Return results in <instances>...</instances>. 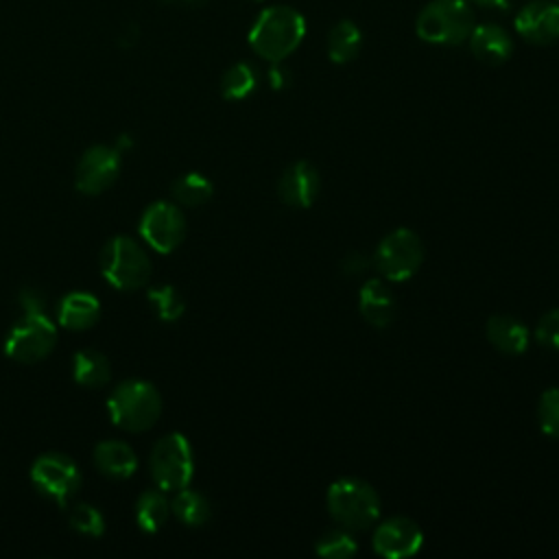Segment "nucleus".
I'll list each match as a JSON object with an SVG mask.
<instances>
[{
  "instance_id": "obj_1",
  "label": "nucleus",
  "mask_w": 559,
  "mask_h": 559,
  "mask_svg": "<svg viewBox=\"0 0 559 559\" xmlns=\"http://www.w3.org/2000/svg\"><path fill=\"white\" fill-rule=\"evenodd\" d=\"M306 35V20L290 7L264 9L249 31V46L269 63L293 55Z\"/></svg>"
},
{
  "instance_id": "obj_2",
  "label": "nucleus",
  "mask_w": 559,
  "mask_h": 559,
  "mask_svg": "<svg viewBox=\"0 0 559 559\" xmlns=\"http://www.w3.org/2000/svg\"><path fill=\"white\" fill-rule=\"evenodd\" d=\"M325 507L330 518L352 533L367 531L380 518V496L362 478H336L325 491Z\"/></svg>"
},
{
  "instance_id": "obj_3",
  "label": "nucleus",
  "mask_w": 559,
  "mask_h": 559,
  "mask_svg": "<svg viewBox=\"0 0 559 559\" xmlns=\"http://www.w3.org/2000/svg\"><path fill=\"white\" fill-rule=\"evenodd\" d=\"M107 411L114 426L127 432H144L159 419L162 395L146 380H124L111 391Z\"/></svg>"
},
{
  "instance_id": "obj_4",
  "label": "nucleus",
  "mask_w": 559,
  "mask_h": 559,
  "mask_svg": "<svg viewBox=\"0 0 559 559\" xmlns=\"http://www.w3.org/2000/svg\"><path fill=\"white\" fill-rule=\"evenodd\" d=\"M474 24V13L465 0H432L419 11L415 31L428 44L456 46L469 37Z\"/></svg>"
},
{
  "instance_id": "obj_5",
  "label": "nucleus",
  "mask_w": 559,
  "mask_h": 559,
  "mask_svg": "<svg viewBox=\"0 0 559 559\" xmlns=\"http://www.w3.org/2000/svg\"><path fill=\"white\" fill-rule=\"evenodd\" d=\"M100 273L118 290H138L151 280L153 266L133 238L114 236L100 251Z\"/></svg>"
},
{
  "instance_id": "obj_6",
  "label": "nucleus",
  "mask_w": 559,
  "mask_h": 559,
  "mask_svg": "<svg viewBox=\"0 0 559 559\" xmlns=\"http://www.w3.org/2000/svg\"><path fill=\"white\" fill-rule=\"evenodd\" d=\"M148 472L162 491H179L188 487L194 476V454L186 435H164L151 450Z\"/></svg>"
},
{
  "instance_id": "obj_7",
  "label": "nucleus",
  "mask_w": 559,
  "mask_h": 559,
  "mask_svg": "<svg viewBox=\"0 0 559 559\" xmlns=\"http://www.w3.org/2000/svg\"><path fill=\"white\" fill-rule=\"evenodd\" d=\"M421 262H424V242L408 227H397L386 236H382L371 258V264L376 266L378 275L393 284L411 280L419 271Z\"/></svg>"
},
{
  "instance_id": "obj_8",
  "label": "nucleus",
  "mask_w": 559,
  "mask_h": 559,
  "mask_svg": "<svg viewBox=\"0 0 559 559\" xmlns=\"http://www.w3.org/2000/svg\"><path fill=\"white\" fill-rule=\"evenodd\" d=\"M57 343V328L46 312L22 314L4 338V354L22 365L44 360Z\"/></svg>"
},
{
  "instance_id": "obj_9",
  "label": "nucleus",
  "mask_w": 559,
  "mask_h": 559,
  "mask_svg": "<svg viewBox=\"0 0 559 559\" xmlns=\"http://www.w3.org/2000/svg\"><path fill=\"white\" fill-rule=\"evenodd\" d=\"M31 480L33 485L55 500L57 504L66 507L68 500L79 491L81 487V472L72 459L59 452H48L35 459L31 467Z\"/></svg>"
},
{
  "instance_id": "obj_10",
  "label": "nucleus",
  "mask_w": 559,
  "mask_h": 559,
  "mask_svg": "<svg viewBox=\"0 0 559 559\" xmlns=\"http://www.w3.org/2000/svg\"><path fill=\"white\" fill-rule=\"evenodd\" d=\"M140 236L157 253H170L186 238V216L179 205L170 201H155L140 218Z\"/></svg>"
},
{
  "instance_id": "obj_11",
  "label": "nucleus",
  "mask_w": 559,
  "mask_h": 559,
  "mask_svg": "<svg viewBox=\"0 0 559 559\" xmlns=\"http://www.w3.org/2000/svg\"><path fill=\"white\" fill-rule=\"evenodd\" d=\"M120 168H122V153L116 146H105V144L90 146L76 164V173H74L76 190L83 194H100L118 179Z\"/></svg>"
},
{
  "instance_id": "obj_12",
  "label": "nucleus",
  "mask_w": 559,
  "mask_h": 559,
  "mask_svg": "<svg viewBox=\"0 0 559 559\" xmlns=\"http://www.w3.org/2000/svg\"><path fill=\"white\" fill-rule=\"evenodd\" d=\"M424 533L419 524L406 515L382 520L371 537V548L384 559H406L421 550Z\"/></svg>"
},
{
  "instance_id": "obj_13",
  "label": "nucleus",
  "mask_w": 559,
  "mask_h": 559,
  "mask_svg": "<svg viewBox=\"0 0 559 559\" xmlns=\"http://www.w3.org/2000/svg\"><path fill=\"white\" fill-rule=\"evenodd\" d=\"M518 35L535 46H548L559 39V4L550 0H533L515 15Z\"/></svg>"
},
{
  "instance_id": "obj_14",
  "label": "nucleus",
  "mask_w": 559,
  "mask_h": 559,
  "mask_svg": "<svg viewBox=\"0 0 559 559\" xmlns=\"http://www.w3.org/2000/svg\"><path fill=\"white\" fill-rule=\"evenodd\" d=\"M321 190L319 170L310 162H293L277 181V197L288 207H310Z\"/></svg>"
},
{
  "instance_id": "obj_15",
  "label": "nucleus",
  "mask_w": 559,
  "mask_h": 559,
  "mask_svg": "<svg viewBox=\"0 0 559 559\" xmlns=\"http://www.w3.org/2000/svg\"><path fill=\"white\" fill-rule=\"evenodd\" d=\"M360 317L378 330H384L395 319V297L384 277H369L358 290Z\"/></svg>"
},
{
  "instance_id": "obj_16",
  "label": "nucleus",
  "mask_w": 559,
  "mask_h": 559,
  "mask_svg": "<svg viewBox=\"0 0 559 559\" xmlns=\"http://www.w3.org/2000/svg\"><path fill=\"white\" fill-rule=\"evenodd\" d=\"M467 41L472 55L489 66H500L513 55V39L498 24H474Z\"/></svg>"
},
{
  "instance_id": "obj_17",
  "label": "nucleus",
  "mask_w": 559,
  "mask_h": 559,
  "mask_svg": "<svg viewBox=\"0 0 559 559\" xmlns=\"http://www.w3.org/2000/svg\"><path fill=\"white\" fill-rule=\"evenodd\" d=\"M485 336L493 349L507 356H520L531 343L528 328L509 314H491L485 323Z\"/></svg>"
},
{
  "instance_id": "obj_18",
  "label": "nucleus",
  "mask_w": 559,
  "mask_h": 559,
  "mask_svg": "<svg viewBox=\"0 0 559 559\" xmlns=\"http://www.w3.org/2000/svg\"><path fill=\"white\" fill-rule=\"evenodd\" d=\"M100 317V301L85 290L68 293L57 308V319L68 330H87Z\"/></svg>"
},
{
  "instance_id": "obj_19",
  "label": "nucleus",
  "mask_w": 559,
  "mask_h": 559,
  "mask_svg": "<svg viewBox=\"0 0 559 559\" xmlns=\"http://www.w3.org/2000/svg\"><path fill=\"white\" fill-rule=\"evenodd\" d=\"M94 465L109 478H129L138 469V456L124 441H100L94 448Z\"/></svg>"
},
{
  "instance_id": "obj_20",
  "label": "nucleus",
  "mask_w": 559,
  "mask_h": 559,
  "mask_svg": "<svg viewBox=\"0 0 559 559\" xmlns=\"http://www.w3.org/2000/svg\"><path fill=\"white\" fill-rule=\"evenodd\" d=\"M362 33L352 20L336 22L328 33V57L334 63H349L358 57Z\"/></svg>"
},
{
  "instance_id": "obj_21",
  "label": "nucleus",
  "mask_w": 559,
  "mask_h": 559,
  "mask_svg": "<svg viewBox=\"0 0 559 559\" xmlns=\"http://www.w3.org/2000/svg\"><path fill=\"white\" fill-rule=\"evenodd\" d=\"M72 376L83 386H105L111 378L109 360L96 349H81L72 358Z\"/></svg>"
},
{
  "instance_id": "obj_22",
  "label": "nucleus",
  "mask_w": 559,
  "mask_h": 559,
  "mask_svg": "<svg viewBox=\"0 0 559 559\" xmlns=\"http://www.w3.org/2000/svg\"><path fill=\"white\" fill-rule=\"evenodd\" d=\"M170 513V502L166 500V496L162 493V489H148L144 493H140L138 502H135V522L142 531L146 533H157Z\"/></svg>"
},
{
  "instance_id": "obj_23",
  "label": "nucleus",
  "mask_w": 559,
  "mask_h": 559,
  "mask_svg": "<svg viewBox=\"0 0 559 559\" xmlns=\"http://www.w3.org/2000/svg\"><path fill=\"white\" fill-rule=\"evenodd\" d=\"M173 199L183 205V207H199L203 203H207L214 194V186L212 181L201 175V173H186L181 177H177L170 186Z\"/></svg>"
},
{
  "instance_id": "obj_24",
  "label": "nucleus",
  "mask_w": 559,
  "mask_h": 559,
  "mask_svg": "<svg viewBox=\"0 0 559 559\" xmlns=\"http://www.w3.org/2000/svg\"><path fill=\"white\" fill-rule=\"evenodd\" d=\"M170 509H173L175 518L186 526H203L212 515L207 498L188 487L177 491L175 500L170 502Z\"/></svg>"
},
{
  "instance_id": "obj_25",
  "label": "nucleus",
  "mask_w": 559,
  "mask_h": 559,
  "mask_svg": "<svg viewBox=\"0 0 559 559\" xmlns=\"http://www.w3.org/2000/svg\"><path fill=\"white\" fill-rule=\"evenodd\" d=\"M258 83H260L258 70L247 61H238L231 68H227V72L223 74L221 94L227 100H242L258 90Z\"/></svg>"
},
{
  "instance_id": "obj_26",
  "label": "nucleus",
  "mask_w": 559,
  "mask_h": 559,
  "mask_svg": "<svg viewBox=\"0 0 559 559\" xmlns=\"http://www.w3.org/2000/svg\"><path fill=\"white\" fill-rule=\"evenodd\" d=\"M314 552L323 559H349L358 552V542L354 539V533L338 526V528H330L325 531L317 544H314Z\"/></svg>"
},
{
  "instance_id": "obj_27",
  "label": "nucleus",
  "mask_w": 559,
  "mask_h": 559,
  "mask_svg": "<svg viewBox=\"0 0 559 559\" xmlns=\"http://www.w3.org/2000/svg\"><path fill=\"white\" fill-rule=\"evenodd\" d=\"M148 304H151L153 312L157 314V319H162V321H177L186 310L183 297L170 284L153 286L148 290Z\"/></svg>"
},
{
  "instance_id": "obj_28",
  "label": "nucleus",
  "mask_w": 559,
  "mask_h": 559,
  "mask_svg": "<svg viewBox=\"0 0 559 559\" xmlns=\"http://www.w3.org/2000/svg\"><path fill=\"white\" fill-rule=\"evenodd\" d=\"M537 424H539V430L546 437L559 439V386L546 389L539 395V402H537Z\"/></svg>"
},
{
  "instance_id": "obj_29",
  "label": "nucleus",
  "mask_w": 559,
  "mask_h": 559,
  "mask_svg": "<svg viewBox=\"0 0 559 559\" xmlns=\"http://www.w3.org/2000/svg\"><path fill=\"white\" fill-rule=\"evenodd\" d=\"M70 526L83 535L100 537L105 533V518L92 504H79L70 513Z\"/></svg>"
},
{
  "instance_id": "obj_30",
  "label": "nucleus",
  "mask_w": 559,
  "mask_h": 559,
  "mask_svg": "<svg viewBox=\"0 0 559 559\" xmlns=\"http://www.w3.org/2000/svg\"><path fill=\"white\" fill-rule=\"evenodd\" d=\"M533 336L544 349L559 352V308H550L539 317Z\"/></svg>"
},
{
  "instance_id": "obj_31",
  "label": "nucleus",
  "mask_w": 559,
  "mask_h": 559,
  "mask_svg": "<svg viewBox=\"0 0 559 559\" xmlns=\"http://www.w3.org/2000/svg\"><path fill=\"white\" fill-rule=\"evenodd\" d=\"M17 306L24 314L28 312H46V295L39 288H24L17 295Z\"/></svg>"
},
{
  "instance_id": "obj_32",
  "label": "nucleus",
  "mask_w": 559,
  "mask_h": 559,
  "mask_svg": "<svg viewBox=\"0 0 559 559\" xmlns=\"http://www.w3.org/2000/svg\"><path fill=\"white\" fill-rule=\"evenodd\" d=\"M369 266H371V258H367V255L360 253V251L347 253V255L341 260V264H338V269H341L345 275H349V277L365 275V271H367Z\"/></svg>"
},
{
  "instance_id": "obj_33",
  "label": "nucleus",
  "mask_w": 559,
  "mask_h": 559,
  "mask_svg": "<svg viewBox=\"0 0 559 559\" xmlns=\"http://www.w3.org/2000/svg\"><path fill=\"white\" fill-rule=\"evenodd\" d=\"M266 81L269 85L275 90V92H282V90H288L290 83H293V74L290 70L282 63V61H273L266 70Z\"/></svg>"
},
{
  "instance_id": "obj_34",
  "label": "nucleus",
  "mask_w": 559,
  "mask_h": 559,
  "mask_svg": "<svg viewBox=\"0 0 559 559\" xmlns=\"http://www.w3.org/2000/svg\"><path fill=\"white\" fill-rule=\"evenodd\" d=\"M469 2L485 7V9H500V11H504L509 7V0H469Z\"/></svg>"
},
{
  "instance_id": "obj_35",
  "label": "nucleus",
  "mask_w": 559,
  "mask_h": 559,
  "mask_svg": "<svg viewBox=\"0 0 559 559\" xmlns=\"http://www.w3.org/2000/svg\"><path fill=\"white\" fill-rule=\"evenodd\" d=\"M127 146H131V138L129 135H120L118 142H116V148L122 153Z\"/></svg>"
},
{
  "instance_id": "obj_36",
  "label": "nucleus",
  "mask_w": 559,
  "mask_h": 559,
  "mask_svg": "<svg viewBox=\"0 0 559 559\" xmlns=\"http://www.w3.org/2000/svg\"><path fill=\"white\" fill-rule=\"evenodd\" d=\"M166 2H199V0H166Z\"/></svg>"
},
{
  "instance_id": "obj_37",
  "label": "nucleus",
  "mask_w": 559,
  "mask_h": 559,
  "mask_svg": "<svg viewBox=\"0 0 559 559\" xmlns=\"http://www.w3.org/2000/svg\"><path fill=\"white\" fill-rule=\"evenodd\" d=\"M255 2H258V0H255Z\"/></svg>"
}]
</instances>
